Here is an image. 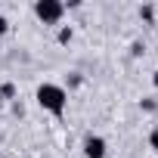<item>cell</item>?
Wrapping results in <instances>:
<instances>
[{
	"instance_id": "6da1fadb",
	"label": "cell",
	"mask_w": 158,
	"mask_h": 158,
	"mask_svg": "<svg viewBox=\"0 0 158 158\" xmlns=\"http://www.w3.org/2000/svg\"><path fill=\"white\" fill-rule=\"evenodd\" d=\"M34 99H37V106L47 109L50 115H62L65 106H68V93H65V87H59V84H40L37 93H34Z\"/></svg>"
},
{
	"instance_id": "7a4b0ae2",
	"label": "cell",
	"mask_w": 158,
	"mask_h": 158,
	"mask_svg": "<svg viewBox=\"0 0 158 158\" xmlns=\"http://www.w3.org/2000/svg\"><path fill=\"white\" fill-rule=\"evenodd\" d=\"M34 16L44 25H56L65 16V3H59V0H37V3H34Z\"/></svg>"
},
{
	"instance_id": "3957f363",
	"label": "cell",
	"mask_w": 158,
	"mask_h": 158,
	"mask_svg": "<svg viewBox=\"0 0 158 158\" xmlns=\"http://www.w3.org/2000/svg\"><path fill=\"white\" fill-rule=\"evenodd\" d=\"M106 152H109V146H106L102 136H93V133H90V136L84 139V155H87V158H106Z\"/></svg>"
},
{
	"instance_id": "277c9868",
	"label": "cell",
	"mask_w": 158,
	"mask_h": 158,
	"mask_svg": "<svg viewBox=\"0 0 158 158\" xmlns=\"http://www.w3.org/2000/svg\"><path fill=\"white\" fill-rule=\"evenodd\" d=\"M13 96H16V84H10V81H6L3 87H0V99H13Z\"/></svg>"
},
{
	"instance_id": "5b68a950",
	"label": "cell",
	"mask_w": 158,
	"mask_h": 158,
	"mask_svg": "<svg viewBox=\"0 0 158 158\" xmlns=\"http://www.w3.org/2000/svg\"><path fill=\"white\" fill-rule=\"evenodd\" d=\"M71 37H74V31H71L68 25H62V28H59V44H68Z\"/></svg>"
},
{
	"instance_id": "8992f818",
	"label": "cell",
	"mask_w": 158,
	"mask_h": 158,
	"mask_svg": "<svg viewBox=\"0 0 158 158\" xmlns=\"http://www.w3.org/2000/svg\"><path fill=\"white\" fill-rule=\"evenodd\" d=\"M139 19H143V22H152V19H155V10H152V6H139Z\"/></svg>"
},
{
	"instance_id": "52a82bcc",
	"label": "cell",
	"mask_w": 158,
	"mask_h": 158,
	"mask_svg": "<svg viewBox=\"0 0 158 158\" xmlns=\"http://www.w3.org/2000/svg\"><path fill=\"white\" fill-rule=\"evenodd\" d=\"M149 146H152V149H155V155H158V127L149 133Z\"/></svg>"
},
{
	"instance_id": "ba28073f",
	"label": "cell",
	"mask_w": 158,
	"mask_h": 158,
	"mask_svg": "<svg viewBox=\"0 0 158 158\" xmlns=\"http://www.w3.org/2000/svg\"><path fill=\"white\" fill-rule=\"evenodd\" d=\"M139 106H143V109H146V112H155V109H158V106H155V99H143V102H139Z\"/></svg>"
},
{
	"instance_id": "9c48e42d",
	"label": "cell",
	"mask_w": 158,
	"mask_h": 158,
	"mask_svg": "<svg viewBox=\"0 0 158 158\" xmlns=\"http://www.w3.org/2000/svg\"><path fill=\"white\" fill-rule=\"evenodd\" d=\"M143 50H146V47H143V44H139V40H136V44H133V47H130V53H133V56H143Z\"/></svg>"
},
{
	"instance_id": "30bf717a",
	"label": "cell",
	"mask_w": 158,
	"mask_h": 158,
	"mask_svg": "<svg viewBox=\"0 0 158 158\" xmlns=\"http://www.w3.org/2000/svg\"><path fill=\"white\" fill-rule=\"evenodd\" d=\"M68 87H81V74H71L68 77Z\"/></svg>"
},
{
	"instance_id": "8fae6325",
	"label": "cell",
	"mask_w": 158,
	"mask_h": 158,
	"mask_svg": "<svg viewBox=\"0 0 158 158\" xmlns=\"http://www.w3.org/2000/svg\"><path fill=\"white\" fill-rule=\"evenodd\" d=\"M6 31H10V22H6V19H3V16H0V37H3V34H6Z\"/></svg>"
},
{
	"instance_id": "7c38bea8",
	"label": "cell",
	"mask_w": 158,
	"mask_h": 158,
	"mask_svg": "<svg viewBox=\"0 0 158 158\" xmlns=\"http://www.w3.org/2000/svg\"><path fill=\"white\" fill-rule=\"evenodd\" d=\"M152 84H155V87H158V71H152Z\"/></svg>"
}]
</instances>
